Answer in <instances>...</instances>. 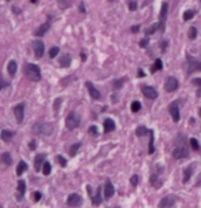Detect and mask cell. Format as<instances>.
<instances>
[{"instance_id": "obj_1", "label": "cell", "mask_w": 201, "mask_h": 208, "mask_svg": "<svg viewBox=\"0 0 201 208\" xmlns=\"http://www.w3.org/2000/svg\"><path fill=\"white\" fill-rule=\"evenodd\" d=\"M25 75L33 82H39L41 80V71H40V67L34 63H28L25 66Z\"/></svg>"}, {"instance_id": "obj_2", "label": "cell", "mask_w": 201, "mask_h": 208, "mask_svg": "<svg viewBox=\"0 0 201 208\" xmlns=\"http://www.w3.org/2000/svg\"><path fill=\"white\" fill-rule=\"evenodd\" d=\"M80 122H81V118L77 112H70L66 118V127L69 130H74L80 126Z\"/></svg>"}, {"instance_id": "obj_3", "label": "cell", "mask_w": 201, "mask_h": 208, "mask_svg": "<svg viewBox=\"0 0 201 208\" xmlns=\"http://www.w3.org/2000/svg\"><path fill=\"white\" fill-rule=\"evenodd\" d=\"M33 131L36 134H44V136H51L54 133V126L49 123H37L34 125Z\"/></svg>"}, {"instance_id": "obj_4", "label": "cell", "mask_w": 201, "mask_h": 208, "mask_svg": "<svg viewBox=\"0 0 201 208\" xmlns=\"http://www.w3.org/2000/svg\"><path fill=\"white\" fill-rule=\"evenodd\" d=\"M186 59H188V73L192 74L194 71H200L201 70V62L197 58L192 56V55H186Z\"/></svg>"}, {"instance_id": "obj_5", "label": "cell", "mask_w": 201, "mask_h": 208, "mask_svg": "<svg viewBox=\"0 0 201 208\" xmlns=\"http://www.w3.org/2000/svg\"><path fill=\"white\" fill-rule=\"evenodd\" d=\"M32 47H33L34 55H36L37 59L43 58L44 51H45V45H44V43H43V40H34V41L32 43Z\"/></svg>"}, {"instance_id": "obj_6", "label": "cell", "mask_w": 201, "mask_h": 208, "mask_svg": "<svg viewBox=\"0 0 201 208\" xmlns=\"http://www.w3.org/2000/svg\"><path fill=\"white\" fill-rule=\"evenodd\" d=\"M168 111H170L171 116H173V121L175 123H178L181 119V114H179V103L178 101H173L170 105H168Z\"/></svg>"}, {"instance_id": "obj_7", "label": "cell", "mask_w": 201, "mask_h": 208, "mask_svg": "<svg viewBox=\"0 0 201 208\" xmlns=\"http://www.w3.org/2000/svg\"><path fill=\"white\" fill-rule=\"evenodd\" d=\"M178 86H179V82L175 77H168L167 80H166V84H164L166 92H170V93L175 92V90L178 89Z\"/></svg>"}, {"instance_id": "obj_8", "label": "cell", "mask_w": 201, "mask_h": 208, "mask_svg": "<svg viewBox=\"0 0 201 208\" xmlns=\"http://www.w3.org/2000/svg\"><path fill=\"white\" fill-rule=\"evenodd\" d=\"M82 204V197L78 193H73L67 197V206L69 207H80Z\"/></svg>"}, {"instance_id": "obj_9", "label": "cell", "mask_w": 201, "mask_h": 208, "mask_svg": "<svg viewBox=\"0 0 201 208\" xmlns=\"http://www.w3.org/2000/svg\"><path fill=\"white\" fill-rule=\"evenodd\" d=\"M173 157L174 159H186L189 157V151L185 146H178L173 151Z\"/></svg>"}, {"instance_id": "obj_10", "label": "cell", "mask_w": 201, "mask_h": 208, "mask_svg": "<svg viewBox=\"0 0 201 208\" xmlns=\"http://www.w3.org/2000/svg\"><path fill=\"white\" fill-rule=\"evenodd\" d=\"M141 90H142V93H144L145 97L149 99V100H155V99L157 97V90L153 86H148L147 85V86H142Z\"/></svg>"}, {"instance_id": "obj_11", "label": "cell", "mask_w": 201, "mask_h": 208, "mask_svg": "<svg viewBox=\"0 0 201 208\" xmlns=\"http://www.w3.org/2000/svg\"><path fill=\"white\" fill-rule=\"evenodd\" d=\"M14 115H15V119L18 123H22L23 122V116H25V104L21 103L18 104L15 108H14Z\"/></svg>"}, {"instance_id": "obj_12", "label": "cell", "mask_w": 201, "mask_h": 208, "mask_svg": "<svg viewBox=\"0 0 201 208\" xmlns=\"http://www.w3.org/2000/svg\"><path fill=\"white\" fill-rule=\"evenodd\" d=\"M86 88H88V92H89V95H90V97H92V99H95V100H99V99H101L100 92L96 89V86H95V85H93L92 82H90V81H88V82H86Z\"/></svg>"}, {"instance_id": "obj_13", "label": "cell", "mask_w": 201, "mask_h": 208, "mask_svg": "<svg viewBox=\"0 0 201 208\" xmlns=\"http://www.w3.org/2000/svg\"><path fill=\"white\" fill-rule=\"evenodd\" d=\"M114 193H115V189H114L111 181H107L106 185H104V199H106V200H110V199L114 196Z\"/></svg>"}, {"instance_id": "obj_14", "label": "cell", "mask_w": 201, "mask_h": 208, "mask_svg": "<svg viewBox=\"0 0 201 208\" xmlns=\"http://www.w3.org/2000/svg\"><path fill=\"white\" fill-rule=\"evenodd\" d=\"M174 204H175V199H174L173 196H166V197H163L162 200H160V203H159V207H160V208L173 207Z\"/></svg>"}, {"instance_id": "obj_15", "label": "cell", "mask_w": 201, "mask_h": 208, "mask_svg": "<svg viewBox=\"0 0 201 208\" xmlns=\"http://www.w3.org/2000/svg\"><path fill=\"white\" fill-rule=\"evenodd\" d=\"M49 28H51V23H49V22H45V23H43L40 28H37V30H34L33 34H34L36 37H43V36H44V34L47 33V32H48Z\"/></svg>"}, {"instance_id": "obj_16", "label": "cell", "mask_w": 201, "mask_h": 208, "mask_svg": "<svg viewBox=\"0 0 201 208\" xmlns=\"http://www.w3.org/2000/svg\"><path fill=\"white\" fill-rule=\"evenodd\" d=\"M45 162V155L41 153V155H37L36 159H34V168L37 170V171H40L41 170V166L44 165Z\"/></svg>"}, {"instance_id": "obj_17", "label": "cell", "mask_w": 201, "mask_h": 208, "mask_svg": "<svg viewBox=\"0 0 201 208\" xmlns=\"http://www.w3.org/2000/svg\"><path fill=\"white\" fill-rule=\"evenodd\" d=\"M149 182H151V185H152L153 187H156V189H159V187H162V185H163L162 180H160V178H159V175H157V174H152V175H151V178H149Z\"/></svg>"}, {"instance_id": "obj_18", "label": "cell", "mask_w": 201, "mask_h": 208, "mask_svg": "<svg viewBox=\"0 0 201 208\" xmlns=\"http://www.w3.org/2000/svg\"><path fill=\"white\" fill-rule=\"evenodd\" d=\"M153 142H155V131L149 130V145H148V153L149 155H152L153 152H155V145H153Z\"/></svg>"}, {"instance_id": "obj_19", "label": "cell", "mask_w": 201, "mask_h": 208, "mask_svg": "<svg viewBox=\"0 0 201 208\" xmlns=\"http://www.w3.org/2000/svg\"><path fill=\"white\" fill-rule=\"evenodd\" d=\"M114 130H115V122H114L112 119L107 118L106 121H104V131L110 133V131H114Z\"/></svg>"}, {"instance_id": "obj_20", "label": "cell", "mask_w": 201, "mask_h": 208, "mask_svg": "<svg viewBox=\"0 0 201 208\" xmlns=\"http://www.w3.org/2000/svg\"><path fill=\"white\" fill-rule=\"evenodd\" d=\"M17 69H18V64H17L15 60H10V62H8V64H7V71L10 73L11 77H14V75H15Z\"/></svg>"}, {"instance_id": "obj_21", "label": "cell", "mask_w": 201, "mask_h": 208, "mask_svg": "<svg viewBox=\"0 0 201 208\" xmlns=\"http://www.w3.org/2000/svg\"><path fill=\"white\" fill-rule=\"evenodd\" d=\"M192 174H193V166L185 168V171H183V178H182L183 183H188L189 182V180L192 178Z\"/></svg>"}, {"instance_id": "obj_22", "label": "cell", "mask_w": 201, "mask_h": 208, "mask_svg": "<svg viewBox=\"0 0 201 208\" xmlns=\"http://www.w3.org/2000/svg\"><path fill=\"white\" fill-rule=\"evenodd\" d=\"M59 62H60V66L62 67H70V64H71V56H70L69 54H65L59 59Z\"/></svg>"}, {"instance_id": "obj_23", "label": "cell", "mask_w": 201, "mask_h": 208, "mask_svg": "<svg viewBox=\"0 0 201 208\" xmlns=\"http://www.w3.org/2000/svg\"><path fill=\"white\" fill-rule=\"evenodd\" d=\"M101 201H103V199H101V187H99L97 193L95 196H92V204L93 206H99V204H101Z\"/></svg>"}, {"instance_id": "obj_24", "label": "cell", "mask_w": 201, "mask_h": 208, "mask_svg": "<svg viewBox=\"0 0 201 208\" xmlns=\"http://www.w3.org/2000/svg\"><path fill=\"white\" fill-rule=\"evenodd\" d=\"M25 190H26V183H25V181H18V192H19V195H18V200H22L23 199V193H25Z\"/></svg>"}, {"instance_id": "obj_25", "label": "cell", "mask_w": 201, "mask_h": 208, "mask_svg": "<svg viewBox=\"0 0 201 208\" xmlns=\"http://www.w3.org/2000/svg\"><path fill=\"white\" fill-rule=\"evenodd\" d=\"M167 14H168V4L166 2L162 3V8H160V19H166L167 18Z\"/></svg>"}, {"instance_id": "obj_26", "label": "cell", "mask_w": 201, "mask_h": 208, "mask_svg": "<svg viewBox=\"0 0 201 208\" xmlns=\"http://www.w3.org/2000/svg\"><path fill=\"white\" fill-rule=\"evenodd\" d=\"M0 160H2L6 166H10L11 163H13V160H11V155L8 153V152H4V153L0 156Z\"/></svg>"}, {"instance_id": "obj_27", "label": "cell", "mask_w": 201, "mask_h": 208, "mask_svg": "<svg viewBox=\"0 0 201 208\" xmlns=\"http://www.w3.org/2000/svg\"><path fill=\"white\" fill-rule=\"evenodd\" d=\"M0 137H2L3 141L8 142L11 138H13V133H11L10 130H2V133H0Z\"/></svg>"}, {"instance_id": "obj_28", "label": "cell", "mask_w": 201, "mask_h": 208, "mask_svg": "<svg viewBox=\"0 0 201 208\" xmlns=\"http://www.w3.org/2000/svg\"><path fill=\"white\" fill-rule=\"evenodd\" d=\"M147 133H149V130H148L145 126H138V127L136 129V136L137 137H144Z\"/></svg>"}, {"instance_id": "obj_29", "label": "cell", "mask_w": 201, "mask_h": 208, "mask_svg": "<svg viewBox=\"0 0 201 208\" xmlns=\"http://www.w3.org/2000/svg\"><path fill=\"white\" fill-rule=\"evenodd\" d=\"M26 170H28V165H26L23 160H21V162H19V165L17 166V174L21 175V174H23V172L26 171Z\"/></svg>"}, {"instance_id": "obj_30", "label": "cell", "mask_w": 201, "mask_h": 208, "mask_svg": "<svg viewBox=\"0 0 201 208\" xmlns=\"http://www.w3.org/2000/svg\"><path fill=\"white\" fill-rule=\"evenodd\" d=\"M162 69H163V62L160 59H156L155 63H153V66L151 67V71L156 73V71H159V70H162Z\"/></svg>"}, {"instance_id": "obj_31", "label": "cell", "mask_w": 201, "mask_h": 208, "mask_svg": "<svg viewBox=\"0 0 201 208\" xmlns=\"http://www.w3.org/2000/svg\"><path fill=\"white\" fill-rule=\"evenodd\" d=\"M157 29H160V22H159V23H153V25H151L149 28H148L147 30H145V34H147V36H149V34L155 33Z\"/></svg>"}, {"instance_id": "obj_32", "label": "cell", "mask_w": 201, "mask_h": 208, "mask_svg": "<svg viewBox=\"0 0 201 208\" xmlns=\"http://www.w3.org/2000/svg\"><path fill=\"white\" fill-rule=\"evenodd\" d=\"M80 148H81V142H75L74 145L70 146V151H69L70 156H75V155H77V152H78V149H80Z\"/></svg>"}, {"instance_id": "obj_33", "label": "cell", "mask_w": 201, "mask_h": 208, "mask_svg": "<svg viewBox=\"0 0 201 208\" xmlns=\"http://www.w3.org/2000/svg\"><path fill=\"white\" fill-rule=\"evenodd\" d=\"M194 18V11L193 10H186L183 13V21H190Z\"/></svg>"}, {"instance_id": "obj_34", "label": "cell", "mask_w": 201, "mask_h": 208, "mask_svg": "<svg viewBox=\"0 0 201 208\" xmlns=\"http://www.w3.org/2000/svg\"><path fill=\"white\" fill-rule=\"evenodd\" d=\"M125 78H121V80H115V81H112V88L114 89H121L122 86H123V84H125Z\"/></svg>"}, {"instance_id": "obj_35", "label": "cell", "mask_w": 201, "mask_h": 208, "mask_svg": "<svg viewBox=\"0 0 201 208\" xmlns=\"http://www.w3.org/2000/svg\"><path fill=\"white\" fill-rule=\"evenodd\" d=\"M41 171H43V174H44V175H49V174H51V163H49V162H44Z\"/></svg>"}, {"instance_id": "obj_36", "label": "cell", "mask_w": 201, "mask_h": 208, "mask_svg": "<svg viewBox=\"0 0 201 208\" xmlns=\"http://www.w3.org/2000/svg\"><path fill=\"white\" fill-rule=\"evenodd\" d=\"M188 37H189V40H194L197 37V29L194 28V26H192L190 29H189V32H188Z\"/></svg>"}, {"instance_id": "obj_37", "label": "cell", "mask_w": 201, "mask_h": 208, "mask_svg": "<svg viewBox=\"0 0 201 208\" xmlns=\"http://www.w3.org/2000/svg\"><path fill=\"white\" fill-rule=\"evenodd\" d=\"M130 108H132L133 112H138V111L141 110V103H140V101H133Z\"/></svg>"}, {"instance_id": "obj_38", "label": "cell", "mask_w": 201, "mask_h": 208, "mask_svg": "<svg viewBox=\"0 0 201 208\" xmlns=\"http://www.w3.org/2000/svg\"><path fill=\"white\" fill-rule=\"evenodd\" d=\"M190 146H192V149H194V151H199L200 149L199 141H197L196 138H190Z\"/></svg>"}, {"instance_id": "obj_39", "label": "cell", "mask_w": 201, "mask_h": 208, "mask_svg": "<svg viewBox=\"0 0 201 208\" xmlns=\"http://www.w3.org/2000/svg\"><path fill=\"white\" fill-rule=\"evenodd\" d=\"M56 160L59 162V165L62 166V167H66V166H67V160L62 156V155H58V156H56Z\"/></svg>"}, {"instance_id": "obj_40", "label": "cell", "mask_w": 201, "mask_h": 208, "mask_svg": "<svg viewBox=\"0 0 201 208\" xmlns=\"http://www.w3.org/2000/svg\"><path fill=\"white\" fill-rule=\"evenodd\" d=\"M58 54H59V48H58V47H54V48L49 49V56L51 58H55Z\"/></svg>"}, {"instance_id": "obj_41", "label": "cell", "mask_w": 201, "mask_h": 208, "mask_svg": "<svg viewBox=\"0 0 201 208\" xmlns=\"http://www.w3.org/2000/svg\"><path fill=\"white\" fill-rule=\"evenodd\" d=\"M148 45H149V39H148V37H145V39H142L141 41H140V47H141V48H147Z\"/></svg>"}, {"instance_id": "obj_42", "label": "cell", "mask_w": 201, "mask_h": 208, "mask_svg": "<svg viewBox=\"0 0 201 208\" xmlns=\"http://www.w3.org/2000/svg\"><path fill=\"white\" fill-rule=\"evenodd\" d=\"M7 86H8V82L4 80V78H3V75L0 74V90H2L3 88H7Z\"/></svg>"}, {"instance_id": "obj_43", "label": "cell", "mask_w": 201, "mask_h": 208, "mask_svg": "<svg viewBox=\"0 0 201 208\" xmlns=\"http://www.w3.org/2000/svg\"><path fill=\"white\" fill-rule=\"evenodd\" d=\"M138 180H140L138 175H133V177L130 178V183H132L133 186H137V185H138Z\"/></svg>"}, {"instance_id": "obj_44", "label": "cell", "mask_w": 201, "mask_h": 208, "mask_svg": "<svg viewBox=\"0 0 201 208\" xmlns=\"http://www.w3.org/2000/svg\"><path fill=\"white\" fill-rule=\"evenodd\" d=\"M60 103H62V99H56V100H55V104H54V108H55V111H59V107H60Z\"/></svg>"}, {"instance_id": "obj_45", "label": "cell", "mask_w": 201, "mask_h": 208, "mask_svg": "<svg viewBox=\"0 0 201 208\" xmlns=\"http://www.w3.org/2000/svg\"><path fill=\"white\" fill-rule=\"evenodd\" d=\"M168 47V41L167 40H163L162 43H160V48H162V52H166V48Z\"/></svg>"}, {"instance_id": "obj_46", "label": "cell", "mask_w": 201, "mask_h": 208, "mask_svg": "<svg viewBox=\"0 0 201 208\" xmlns=\"http://www.w3.org/2000/svg\"><path fill=\"white\" fill-rule=\"evenodd\" d=\"M129 10L130 11H136L137 10V3L136 2H129Z\"/></svg>"}, {"instance_id": "obj_47", "label": "cell", "mask_w": 201, "mask_h": 208, "mask_svg": "<svg viewBox=\"0 0 201 208\" xmlns=\"http://www.w3.org/2000/svg\"><path fill=\"white\" fill-rule=\"evenodd\" d=\"M89 133L93 134V136H97V127H96V126H90V127H89Z\"/></svg>"}, {"instance_id": "obj_48", "label": "cell", "mask_w": 201, "mask_h": 208, "mask_svg": "<svg viewBox=\"0 0 201 208\" xmlns=\"http://www.w3.org/2000/svg\"><path fill=\"white\" fill-rule=\"evenodd\" d=\"M192 82L196 85V86H201V78H193V80H192Z\"/></svg>"}, {"instance_id": "obj_49", "label": "cell", "mask_w": 201, "mask_h": 208, "mask_svg": "<svg viewBox=\"0 0 201 208\" xmlns=\"http://www.w3.org/2000/svg\"><path fill=\"white\" fill-rule=\"evenodd\" d=\"M33 199H34V201H39L40 199H41V193H40V192H34Z\"/></svg>"}, {"instance_id": "obj_50", "label": "cell", "mask_w": 201, "mask_h": 208, "mask_svg": "<svg viewBox=\"0 0 201 208\" xmlns=\"http://www.w3.org/2000/svg\"><path fill=\"white\" fill-rule=\"evenodd\" d=\"M29 148H30V151H34V149H36V141H34V140H32V141L29 142Z\"/></svg>"}, {"instance_id": "obj_51", "label": "cell", "mask_w": 201, "mask_h": 208, "mask_svg": "<svg viewBox=\"0 0 201 208\" xmlns=\"http://www.w3.org/2000/svg\"><path fill=\"white\" fill-rule=\"evenodd\" d=\"M130 30H132V33H138V32H140V25L132 26V29H130Z\"/></svg>"}, {"instance_id": "obj_52", "label": "cell", "mask_w": 201, "mask_h": 208, "mask_svg": "<svg viewBox=\"0 0 201 208\" xmlns=\"http://www.w3.org/2000/svg\"><path fill=\"white\" fill-rule=\"evenodd\" d=\"M144 75H145L144 70H142V69H140V70H138V77H140V78H142V77H144Z\"/></svg>"}, {"instance_id": "obj_53", "label": "cell", "mask_w": 201, "mask_h": 208, "mask_svg": "<svg viewBox=\"0 0 201 208\" xmlns=\"http://www.w3.org/2000/svg\"><path fill=\"white\" fill-rule=\"evenodd\" d=\"M80 11H81V13H85V6H84V3H81V4H80Z\"/></svg>"}, {"instance_id": "obj_54", "label": "cell", "mask_w": 201, "mask_h": 208, "mask_svg": "<svg viewBox=\"0 0 201 208\" xmlns=\"http://www.w3.org/2000/svg\"><path fill=\"white\" fill-rule=\"evenodd\" d=\"M81 59H82V60H86V55L84 54V52H82V54H81Z\"/></svg>"}, {"instance_id": "obj_55", "label": "cell", "mask_w": 201, "mask_h": 208, "mask_svg": "<svg viewBox=\"0 0 201 208\" xmlns=\"http://www.w3.org/2000/svg\"><path fill=\"white\" fill-rule=\"evenodd\" d=\"M148 2H149V0H144V4H147V3H148Z\"/></svg>"}, {"instance_id": "obj_56", "label": "cell", "mask_w": 201, "mask_h": 208, "mask_svg": "<svg viewBox=\"0 0 201 208\" xmlns=\"http://www.w3.org/2000/svg\"><path fill=\"white\" fill-rule=\"evenodd\" d=\"M199 115L201 116V108H200V110H199Z\"/></svg>"}, {"instance_id": "obj_57", "label": "cell", "mask_w": 201, "mask_h": 208, "mask_svg": "<svg viewBox=\"0 0 201 208\" xmlns=\"http://www.w3.org/2000/svg\"><path fill=\"white\" fill-rule=\"evenodd\" d=\"M30 2H32V3H36V2H37V0H30Z\"/></svg>"}, {"instance_id": "obj_58", "label": "cell", "mask_w": 201, "mask_h": 208, "mask_svg": "<svg viewBox=\"0 0 201 208\" xmlns=\"http://www.w3.org/2000/svg\"><path fill=\"white\" fill-rule=\"evenodd\" d=\"M111 2H112V0H111Z\"/></svg>"}]
</instances>
